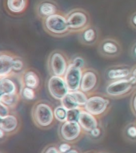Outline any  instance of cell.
Masks as SVG:
<instances>
[{"instance_id": "1", "label": "cell", "mask_w": 136, "mask_h": 153, "mask_svg": "<svg viewBox=\"0 0 136 153\" xmlns=\"http://www.w3.org/2000/svg\"><path fill=\"white\" fill-rule=\"evenodd\" d=\"M48 69L51 76H63L70 65V59L61 50L53 51L48 57Z\"/></svg>"}, {"instance_id": "2", "label": "cell", "mask_w": 136, "mask_h": 153, "mask_svg": "<svg viewBox=\"0 0 136 153\" xmlns=\"http://www.w3.org/2000/svg\"><path fill=\"white\" fill-rule=\"evenodd\" d=\"M32 116L35 123L41 128L50 126L55 119L54 108L46 102L37 103L33 108Z\"/></svg>"}, {"instance_id": "3", "label": "cell", "mask_w": 136, "mask_h": 153, "mask_svg": "<svg viewBox=\"0 0 136 153\" xmlns=\"http://www.w3.org/2000/svg\"><path fill=\"white\" fill-rule=\"evenodd\" d=\"M135 88L136 86L132 85L128 77L116 81H110L106 86L105 92L110 97L119 98L128 95Z\"/></svg>"}, {"instance_id": "4", "label": "cell", "mask_w": 136, "mask_h": 153, "mask_svg": "<svg viewBox=\"0 0 136 153\" xmlns=\"http://www.w3.org/2000/svg\"><path fill=\"white\" fill-rule=\"evenodd\" d=\"M45 26L48 32L55 36L66 35L71 30L67 24V18L59 14L46 18Z\"/></svg>"}, {"instance_id": "5", "label": "cell", "mask_w": 136, "mask_h": 153, "mask_svg": "<svg viewBox=\"0 0 136 153\" xmlns=\"http://www.w3.org/2000/svg\"><path fill=\"white\" fill-rule=\"evenodd\" d=\"M110 100L101 95H89L88 100L84 105L83 109L91 114L99 117L105 113L109 108Z\"/></svg>"}, {"instance_id": "6", "label": "cell", "mask_w": 136, "mask_h": 153, "mask_svg": "<svg viewBox=\"0 0 136 153\" xmlns=\"http://www.w3.org/2000/svg\"><path fill=\"white\" fill-rule=\"evenodd\" d=\"M47 89L54 99L61 100L69 93L70 90L63 76H50L47 81Z\"/></svg>"}, {"instance_id": "7", "label": "cell", "mask_w": 136, "mask_h": 153, "mask_svg": "<svg viewBox=\"0 0 136 153\" xmlns=\"http://www.w3.org/2000/svg\"><path fill=\"white\" fill-rule=\"evenodd\" d=\"M99 76L98 72L91 68H85L83 73V77L79 89L88 95L89 93H91L97 88Z\"/></svg>"}, {"instance_id": "8", "label": "cell", "mask_w": 136, "mask_h": 153, "mask_svg": "<svg viewBox=\"0 0 136 153\" xmlns=\"http://www.w3.org/2000/svg\"><path fill=\"white\" fill-rule=\"evenodd\" d=\"M98 53L103 57L114 58L119 57L122 52V45L117 40L107 38L103 40L98 45Z\"/></svg>"}, {"instance_id": "9", "label": "cell", "mask_w": 136, "mask_h": 153, "mask_svg": "<svg viewBox=\"0 0 136 153\" xmlns=\"http://www.w3.org/2000/svg\"><path fill=\"white\" fill-rule=\"evenodd\" d=\"M82 128L79 122L66 121L60 127L59 135L63 140L73 142L79 139L81 135Z\"/></svg>"}, {"instance_id": "10", "label": "cell", "mask_w": 136, "mask_h": 153, "mask_svg": "<svg viewBox=\"0 0 136 153\" xmlns=\"http://www.w3.org/2000/svg\"><path fill=\"white\" fill-rule=\"evenodd\" d=\"M83 73V69L74 66L71 64L69 65V67L63 76V78L67 83L70 92L79 90L80 88Z\"/></svg>"}, {"instance_id": "11", "label": "cell", "mask_w": 136, "mask_h": 153, "mask_svg": "<svg viewBox=\"0 0 136 153\" xmlns=\"http://www.w3.org/2000/svg\"><path fill=\"white\" fill-rule=\"evenodd\" d=\"M67 21L71 30H79L86 26L88 18L84 12L75 10L68 14Z\"/></svg>"}, {"instance_id": "12", "label": "cell", "mask_w": 136, "mask_h": 153, "mask_svg": "<svg viewBox=\"0 0 136 153\" xmlns=\"http://www.w3.org/2000/svg\"><path fill=\"white\" fill-rule=\"evenodd\" d=\"M78 122L80 124L82 129L86 132H90L92 129L97 128L98 125L97 117L86 112V110L83 109V108L81 110Z\"/></svg>"}, {"instance_id": "13", "label": "cell", "mask_w": 136, "mask_h": 153, "mask_svg": "<svg viewBox=\"0 0 136 153\" xmlns=\"http://www.w3.org/2000/svg\"><path fill=\"white\" fill-rule=\"evenodd\" d=\"M131 75V68L122 66L111 67L108 69L106 73V76L110 81L128 78Z\"/></svg>"}, {"instance_id": "14", "label": "cell", "mask_w": 136, "mask_h": 153, "mask_svg": "<svg viewBox=\"0 0 136 153\" xmlns=\"http://www.w3.org/2000/svg\"><path fill=\"white\" fill-rule=\"evenodd\" d=\"M13 57L7 54L0 55V77L7 76L13 70Z\"/></svg>"}, {"instance_id": "15", "label": "cell", "mask_w": 136, "mask_h": 153, "mask_svg": "<svg viewBox=\"0 0 136 153\" xmlns=\"http://www.w3.org/2000/svg\"><path fill=\"white\" fill-rule=\"evenodd\" d=\"M19 121L14 115H8L1 120L0 128L3 129L5 132H11L17 128Z\"/></svg>"}, {"instance_id": "16", "label": "cell", "mask_w": 136, "mask_h": 153, "mask_svg": "<svg viewBox=\"0 0 136 153\" xmlns=\"http://www.w3.org/2000/svg\"><path fill=\"white\" fill-rule=\"evenodd\" d=\"M82 43L86 45H93L97 41V33L93 28L83 30L80 38Z\"/></svg>"}, {"instance_id": "17", "label": "cell", "mask_w": 136, "mask_h": 153, "mask_svg": "<svg viewBox=\"0 0 136 153\" xmlns=\"http://www.w3.org/2000/svg\"><path fill=\"white\" fill-rule=\"evenodd\" d=\"M24 83L26 87L36 89L39 85V77L34 71L26 72L24 75Z\"/></svg>"}, {"instance_id": "18", "label": "cell", "mask_w": 136, "mask_h": 153, "mask_svg": "<svg viewBox=\"0 0 136 153\" xmlns=\"http://www.w3.org/2000/svg\"><path fill=\"white\" fill-rule=\"evenodd\" d=\"M0 92L2 94L16 93V85L11 80L2 77L0 79Z\"/></svg>"}, {"instance_id": "19", "label": "cell", "mask_w": 136, "mask_h": 153, "mask_svg": "<svg viewBox=\"0 0 136 153\" xmlns=\"http://www.w3.org/2000/svg\"><path fill=\"white\" fill-rule=\"evenodd\" d=\"M26 0H7V7L13 13H20L26 7Z\"/></svg>"}, {"instance_id": "20", "label": "cell", "mask_w": 136, "mask_h": 153, "mask_svg": "<svg viewBox=\"0 0 136 153\" xmlns=\"http://www.w3.org/2000/svg\"><path fill=\"white\" fill-rule=\"evenodd\" d=\"M56 7L52 2H43L39 6V13L43 16H46L47 18L50 15H53L56 13Z\"/></svg>"}, {"instance_id": "21", "label": "cell", "mask_w": 136, "mask_h": 153, "mask_svg": "<svg viewBox=\"0 0 136 153\" xmlns=\"http://www.w3.org/2000/svg\"><path fill=\"white\" fill-rule=\"evenodd\" d=\"M70 95H71L74 99L76 100V102L78 103V105L80 106V107L83 108L84 105H86V101L88 100L89 95H87L86 93H83V91H81L80 89L76 91H71V92H69Z\"/></svg>"}, {"instance_id": "22", "label": "cell", "mask_w": 136, "mask_h": 153, "mask_svg": "<svg viewBox=\"0 0 136 153\" xmlns=\"http://www.w3.org/2000/svg\"><path fill=\"white\" fill-rule=\"evenodd\" d=\"M67 111L68 110L62 105H58L54 108V115L55 120L61 123H64L67 120Z\"/></svg>"}, {"instance_id": "23", "label": "cell", "mask_w": 136, "mask_h": 153, "mask_svg": "<svg viewBox=\"0 0 136 153\" xmlns=\"http://www.w3.org/2000/svg\"><path fill=\"white\" fill-rule=\"evenodd\" d=\"M60 101H61V105L64 108H66L67 110L74 109V108L80 107L76 102V100L74 99V97L71 95H70L69 93L65 96Z\"/></svg>"}, {"instance_id": "24", "label": "cell", "mask_w": 136, "mask_h": 153, "mask_svg": "<svg viewBox=\"0 0 136 153\" xmlns=\"http://www.w3.org/2000/svg\"><path fill=\"white\" fill-rule=\"evenodd\" d=\"M18 101V94L10 93V94H2L0 97V102L4 104L7 106H13Z\"/></svg>"}, {"instance_id": "25", "label": "cell", "mask_w": 136, "mask_h": 153, "mask_svg": "<svg viewBox=\"0 0 136 153\" xmlns=\"http://www.w3.org/2000/svg\"><path fill=\"white\" fill-rule=\"evenodd\" d=\"M83 108L79 107L74 109H71L67 111V121H76L78 122L79 118V115L81 112Z\"/></svg>"}, {"instance_id": "26", "label": "cell", "mask_w": 136, "mask_h": 153, "mask_svg": "<svg viewBox=\"0 0 136 153\" xmlns=\"http://www.w3.org/2000/svg\"><path fill=\"white\" fill-rule=\"evenodd\" d=\"M70 64L74 65L75 67L80 68L82 69H84L86 68V61L83 57L81 56H75L70 59Z\"/></svg>"}, {"instance_id": "27", "label": "cell", "mask_w": 136, "mask_h": 153, "mask_svg": "<svg viewBox=\"0 0 136 153\" xmlns=\"http://www.w3.org/2000/svg\"><path fill=\"white\" fill-rule=\"evenodd\" d=\"M23 96L25 99L28 100H32L35 98V92L33 88L29 87H24L23 89Z\"/></svg>"}, {"instance_id": "28", "label": "cell", "mask_w": 136, "mask_h": 153, "mask_svg": "<svg viewBox=\"0 0 136 153\" xmlns=\"http://www.w3.org/2000/svg\"><path fill=\"white\" fill-rule=\"evenodd\" d=\"M8 115H10L8 107L4 104H2V102H0V118L2 119V118L7 117Z\"/></svg>"}, {"instance_id": "29", "label": "cell", "mask_w": 136, "mask_h": 153, "mask_svg": "<svg viewBox=\"0 0 136 153\" xmlns=\"http://www.w3.org/2000/svg\"><path fill=\"white\" fill-rule=\"evenodd\" d=\"M23 68V62L22 60L19 58H16L14 59V62H13V69L15 71H20Z\"/></svg>"}, {"instance_id": "30", "label": "cell", "mask_w": 136, "mask_h": 153, "mask_svg": "<svg viewBox=\"0 0 136 153\" xmlns=\"http://www.w3.org/2000/svg\"><path fill=\"white\" fill-rule=\"evenodd\" d=\"M71 149V146L68 143H61L59 146V150L60 153H66L67 152H69Z\"/></svg>"}, {"instance_id": "31", "label": "cell", "mask_w": 136, "mask_h": 153, "mask_svg": "<svg viewBox=\"0 0 136 153\" xmlns=\"http://www.w3.org/2000/svg\"><path fill=\"white\" fill-rule=\"evenodd\" d=\"M131 108L133 113L136 115V91H134L131 100Z\"/></svg>"}, {"instance_id": "32", "label": "cell", "mask_w": 136, "mask_h": 153, "mask_svg": "<svg viewBox=\"0 0 136 153\" xmlns=\"http://www.w3.org/2000/svg\"><path fill=\"white\" fill-rule=\"evenodd\" d=\"M127 135L131 137V138H136V126H130L128 128H127Z\"/></svg>"}, {"instance_id": "33", "label": "cell", "mask_w": 136, "mask_h": 153, "mask_svg": "<svg viewBox=\"0 0 136 153\" xmlns=\"http://www.w3.org/2000/svg\"><path fill=\"white\" fill-rule=\"evenodd\" d=\"M43 153H60V152L59 150V148L54 145H51L46 148Z\"/></svg>"}, {"instance_id": "34", "label": "cell", "mask_w": 136, "mask_h": 153, "mask_svg": "<svg viewBox=\"0 0 136 153\" xmlns=\"http://www.w3.org/2000/svg\"><path fill=\"white\" fill-rule=\"evenodd\" d=\"M90 134H91V136H93V137H98V136L101 135V130L99 128H95L94 129H92L91 131H90Z\"/></svg>"}, {"instance_id": "35", "label": "cell", "mask_w": 136, "mask_h": 153, "mask_svg": "<svg viewBox=\"0 0 136 153\" xmlns=\"http://www.w3.org/2000/svg\"><path fill=\"white\" fill-rule=\"evenodd\" d=\"M131 54L134 58H136V43L133 45V47L131 49Z\"/></svg>"}, {"instance_id": "36", "label": "cell", "mask_w": 136, "mask_h": 153, "mask_svg": "<svg viewBox=\"0 0 136 153\" xmlns=\"http://www.w3.org/2000/svg\"><path fill=\"white\" fill-rule=\"evenodd\" d=\"M131 76H134L136 78V65L131 68Z\"/></svg>"}, {"instance_id": "37", "label": "cell", "mask_w": 136, "mask_h": 153, "mask_svg": "<svg viewBox=\"0 0 136 153\" xmlns=\"http://www.w3.org/2000/svg\"><path fill=\"white\" fill-rule=\"evenodd\" d=\"M5 136V131H3V129L0 128V139H2Z\"/></svg>"}, {"instance_id": "38", "label": "cell", "mask_w": 136, "mask_h": 153, "mask_svg": "<svg viewBox=\"0 0 136 153\" xmlns=\"http://www.w3.org/2000/svg\"><path fill=\"white\" fill-rule=\"evenodd\" d=\"M66 153H79V152L76 150V149H71L69 152H67Z\"/></svg>"}, {"instance_id": "39", "label": "cell", "mask_w": 136, "mask_h": 153, "mask_svg": "<svg viewBox=\"0 0 136 153\" xmlns=\"http://www.w3.org/2000/svg\"><path fill=\"white\" fill-rule=\"evenodd\" d=\"M132 22H133V23L136 26V14L134 15V17H133V19H132Z\"/></svg>"}, {"instance_id": "40", "label": "cell", "mask_w": 136, "mask_h": 153, "mask_svg": "<svg viewBox=\"0 0 136 153\" xmlns=\"http://www.w3.org/2000/svg\"><path fill=\"white\" fill-rule=\"evenodd\" d=\"M2 93L0 92V97H1V96H2Z\"/></svg>"}, {"instance_id": "41", "label": "cell", "mask_w": 136, "mask_h": 153, "mask_svg": "<svg viewBox=\"0 0 136 153\" xmlns=\"http://www.w3.org/2000/svg\"><path fill=\"white\" fill-rule=\"evenodd\" d=\"M1 120H2V119H1V118H0V123H1Z\"/></svg>"}]
</instances>
